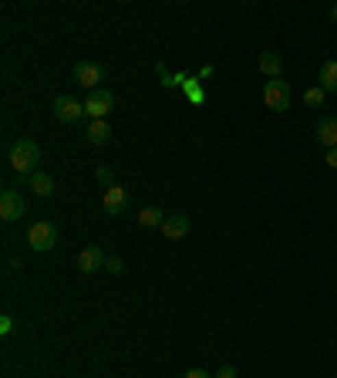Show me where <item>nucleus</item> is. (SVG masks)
<instances>
[{"label":"nucleus","mask_w":337,"mask_h":378,"mask_svg":"<svg viewBox=\"0 0 337 378\" xmlns=\"http://www.w3.org/2000/svg\"><path fill=\"white\" fill-rule=\"evenodd\" d=\"M38 163H41V145L34 139H17L10 145V169L17 176H27L31 179L38 172Z\"/></svg>","instance_id":"f257e3e1"},{"label":"nucleus","mask_w":337,"mask_h":378,"mask_svg":"<svg viewBox=\"0 0 337 378\" xmlns=\"http://www.w3.org/2000/svg\"><path fill=\"white\" fill-rule=\"evenodd\" d=\"M51 112H54V119L58 122H64V126H75V122H82L84 115V102L78 98H71V95H58L54 102H51Z\"/></svg>","instance_id":"f03ea898"},{"label":"nucleus","mask_w":337,"mask_h":378,"mask_svg":"<svg viewBox=\"0 0 337 378\" xmlns=\"http://www.w3.org/2000/svg\"><path fill=\"white\" fill-rule=\"evenodd\" d=\"M27 244H31L34 253H51L58 247V230H54V223H47V220L34 223V226L27 230Z\"/></svg>","instance_id":"7ed1b4c3"},{"label":"nucleus","mask_w":337,"mask_h":378,"mask_svg":"<svg viewBox=\"0 0 337 378\" xmlns=\"http://www.w3.org/2000/svg\"><path fill=\"white\" fill-rule=\"evenodd\" d=\"M112 108H115V95H112L108 88H95V91H88V98H84V112L91 115V122L105 119Z\"/></svg>","instance_id":"20e7f679"},{"label":"nucleus","mask_w":337,"mask_h":378,"mask_svg":"<svg viewBox=\"0 0 337 378\" xmlns=\"http://www.w3.org/2000/svg\"><path fill=\"white\" fill-rule=\"evenodd\" d=\"M263 102H266V108L270 112H287L290 108V84L287 82H266L263 84Z\"/></svg>","instance_id":"39448f33"},{"label":"nucleus","mask_w":337,"mask_h":378,"mask_svg":"<svg viewBox=\"0 0 337 378\" xmlns=\"http://www.w3.org/2000/svg\"><path fill=\"white\" fill-rule=\"evenodd\" d=\"M24 213H27V203H24V196H21L17 189H3V193H0V220L14 223V220H21Z\"/></svg>","instance_id":"423d86ee"},{"label":"nucleus","mask_w":337,"mask_h":378,"mask_svg":"<svg viewBox=\"0 0 337 378\" xmlns=\"http://www.w3.org/2000/svg\"><path fill=\"white\" fill-rule=\"evenodd\" d=\"M75 82L88 88V91H95V88H101L105 82V68L101 64H95V61H78L75 64Z\"/></svg>","instance_id":"0eeeda50"},{"label":"nucleus","mask_w":337,"mask_h":378,"mask_svg":"<svg viewBox=\"0 0 337 378\" xmlns=\"http://www.w3.org/2000/svg\"><path fill=\"white\" fill-rule=\"evenodd\" d=\"M101 210L108 213V216H122L128 210V189H122L118 182L112 186V189H105V196H101Z\"/></svg>","instance_id":"6e6552de"},{"label":"nucleus","mask_w":337,"mask_h":378,"mask_svg":"<svg viewBox=\"0 0 337 378\" xmlns=\"http://www.w3.org/2000/svg\"><path fill=\"white\" fill-rule=\"evenodd\" d=\"M105 263H108V257H105V250H101L98 244H91V247H84V250L78 253V270H82V274H98Z\"/></svg>","instance_id":"1a4fd4ad"},{"label":"nucleus","mask_w":337,"mask_h":378,"mask_svg":"<svg viewBox=\"0 0 337 378\" xmlns=\"http://www.w3.org/2000/svg\"><path fill=\"white\" fill-rule=\"evenodd\" d=\"M314 139H317V145H324V149H337V119L334 115H324V119L314 126Z\"/></svg>","instance_id":"9d476101"},{"label":"nucleus","mask_w":337,"mask_h":378,"mask_svg":"<svg viewBox=\"0 0 337 378\" xmlns=\"http://www.w3.org/2000/svg\"><path fill=\"white\" fill-rule=\"evenodd\" d=\"M256 64H260V71H263V75H266L270 82H277V78L284 75V58H280L277 51H263Z\"/></svg>","instance_id":"9b49d317"},{"label":"nucleus","mask_w":337,"mask_h":378,"mask_svg":"<svg viewBox=\"0 0 337 378\" xmlns=\"http://www.w3.org/2000/svg\"><path fill=\"white\" fill-rule=\"evenodd\" d=\"M189 216H182V213H175V216H168L166 223H162V237L166 240H182L186 233H189Z\"/></svg>","instance_id":"f8f14e48"},{"label":"nucleus","mask_w":337,"mask_h":378,"mask_svg":"<svg viewBox=\"0 0 337 378\" xmlns=\"http://www.w3.org/2000/svg\"><path fill=\"white\" fill-rule=\"evenodd\" d=\"M88 142H91V145H108V142H112V126H108L105 119L91 122V126H88Z\"/></svg>","instance_id":"ddd939ff"},{"label":"nucleus","mask_w":337,"mask_h":378,"mask_svg":"<svg viewBox=\"0 0 337 378\" xmlns=\"http://www.w3.org/2000/svg\"><path fill=\"white\" fill-rule=\"evenodd\" d=\"M27 186H31V189H34V196H41V200L54 196V179H51L47 172H34V176L27 179Z\"/></svg>","instance_id":"4468645a"},{"label":"nucleus","mask_w":337,"mask_h":378,"mask_svg":"<svg viewBox=\"0 0 337 378\" xmlns=\"http://www.w3.org/2000/svg\"><path fill=\"white\" fill-rule=\"evenodd\" d=\"M166 220H168V216L159 210V206H145V210L138 213V223H142L145 230H155V226L162 230V223H166Z\"/></svg>","instance_id":"2eb2a0df"},{"label":"nucleus","mask_w":337,"mask_h":378,"mask_svg":"<svg viewBox=\"0 0 337 378\" xmlns=\"http://www.w3.org/2000/svg\"><path fill=\"white\" fill-rule=\"evenodd\" d=\"M321 88L324 91H337V61H324L321 64Z\"/></svg>","instance_id":"dca6fc26"},{"label":"nucleus","mask_w":337,"mask_h":378,"mask_svg":"<svg viewBox=\"0 0 337 378\" xmlns=\"http://www.w3.org/2000/svg\"><path fill=\"white\" fill-rule=\"evenodd\" d=\"M324 98H327V91H324L321 84L303 91V105H307V108H321V105H324Z\"/></svg>","instance_id":"f3484780"},{"label":"nucleus","mask_w":337,"mask_h":378,"mask_svg":"<svg viewBox=\"0 0 337 378\" xmlns=\"http://www.w3.org/2000/svg\"><path fill=\"white\" fill-rule=\"evenodd\" d=\"M95 179H98L105 189H112V186H115V172H112L108 166H98V169H95Z\"/></svg>","instance_id":"a211bd4d"},{"label":"nucleus","mask_w":337,"mask_h":378,"mask_svg":"<svg viewBox=\"0 0 337 378\" xmlns=\"http://www.w3.org/2000/svg\"><path fill=\"white\" fill-rule=\"evenodd\" d=\"M105 270H108V274H115V277H118V274H122V270H125V263H122V257H108V263H105Z\"/></svg>","instance_id":"6ab92c4d"},{"label":"nucleus","mask_w":337,"mask_h":378,"mask_svg":"<svg viewBox=\"0 0 337 378\" xmlns=\"http://www.w3.org/2000/svg\"><path fill=\"white\" fill-rule=\"evenodd\" d=\"M14 331V318L10 314H0V335H10Z\"/></svg>","instance_id":"aec40b11"},{"label":"nucleus","mask_w":337,"mask_h":378,"mask_svg":"<svg viewBox=\"0 0 337 378\" xmlns=\"http://www.w3.org/2000/svg\"><path fill=\"white\" fill-rule=\"evenodd\" d=\"M212 378H236V368H229V365H223V368H219V372H216V375Z\"/></svg>","instance_id":"412c9836"},{"label":"nucleus","mask_w":337,"mask_h":378,"mask_svg":"<svg viewBox=\"0 0 337 378\" xmlns=\"http://www.w3.org/2000/svg\"><path fill=\"white\" fill-rule=\"evenodd\" d=\"M324 163L331 169H337V149H327V152H324Z\"/></svg>","instance_id":"4be33fe9"},{"label":"nucleus","mask_w":337,"mask_h":378,"mask_svg":"<svg viewBox=\"0 0 337 378\" xmlns=\"http://www.w3.org/2000/svg\"><path fill=\"white\" fill-rule=\"evenodd\" d=\"M182 378H212L210 372H203V368H192V372H186Z\"/></svg>","instance_id":"5701e85b"},{"label":"nucleus","mask_w":337,"mask_h":378,"mask_svg":"<svg viewBox=\"0 0 337 378\" xmlns=\"http://www.w3.org/2000/svg\"><path fill=\"white\" fill-rule=\"evenodd\" d=\"M331 21H337V3H334V7H331Z\"/></svg>","instance_id":"b1692460"}]
</instances>
